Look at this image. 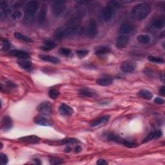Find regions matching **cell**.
I'll return each instance as SVG.
<instances>
[{
  "label": "cell",
  "mask_w": 165,
  "mask_h": 165,
  "mask_svg": "<svg viewBox=\"0 0 165 165\" xmlns=\"http://www.w3.org/2000/svg\"><path fill=\"white\" fill-rule=\"evenodd\" d=\"M83 29L80 27H70L67 28L60 27L54 32V37L57 40H61L77 35L81 34Z\"/></svg>",
  "instance_id": "obj_1"
},
{
  "label": "cell",
  "mask_w": 165,
  "mask_h": 165,
  "mask_svg": "<svg viewBox=\"0 0 165 165\" xmlns=\"http://www.w3.org/2000/svg\"><path fill=\"white\" fill-rule=\"evenodd\" d=\"M151 11V7L147 3H142L136 5L131 10V15L137 20L145 19Z\"/></svg>",
  "instance_id": "obj_2"
},
{
  "label": "cell",
  "mask_w": 165,
  "mask_h": 165,
  "mask_svg": "<svg viewBox=\"0 0 165 165\" xmlns=\"http://www.w3.org/2000/svg\"><path fill=\"white\" fill-rule=\"evenodd\" d=\"M39 5L36 1L29 2L25 6L24 22L27 25L32 24L34 21L35 14L38 9Z\"/></svg>",
  "instance_id": "obj_3"
},
{
  "label": "cell",
  "mask_w": 165,
  "mask_h": 165,
  "mask_svg": "<svg viewBox=\"0 0 165 165\" xmlns=\"http://www.w3.org/2000/svg\"><path fill=\"white\" fill-rule=\"evenodd\" d=\"M121 4L119 2L116 1H112L110 2L107 6L103 8L102 10L101 16L103 19L105 21H108L111 20L113 16L114 15L115 13L116 12L117 9H118L120 7Z\"/></svg>",
  "instance_id": "obj_4"
},
{
  "label": "cell",
  "mask_w": 165,
  "mask_h": 165,
  "mask_svg": "<svg viewBox=\"0 0 165 165\" xmlns=\"http://www.w3.org/2000/svg\"><path fill=\"white\" fill-rule=\"evenodd\" d=\"M106 139L108 141H111V142H116V143L119 144H122L127 147H137V144L135 143V142H131L127 140H125L123 139L122 137H121L119 136H117V134L114 133H108L106 134Z\"/></svg>",
  "instance_id": "obj_5"
},
{
  "label": "cell",
  "mask_w": 165,
  "mask_h": 165,
  "mask_svg": "<svg viewBox=\"0 0 165 165\" xmlns=\"http://www.w3.org/2000/svg\"><path fill=\"white\" fill-rule=\"evenodd\" d=\"M51 9L53 15L56 17H61L66 10V3L63 1L54 2L51 5Z\"/></svg>",
  "instance_id": "obj_6"
},
{
  "label": "cell",
  "mask_w": 165,
  "mask_h": 165,
  "mask_svg": "<svg viewBox=\"0 0 165 165\" xmlns=\"http://www.w3.org/2000/svg\"><path fill=\"white\" fill-rule=\"evenodd\" d=\"M97 25L96 21L94 19H91L89 20V23H87L86 28H85V32L86 34L88 37L89 38H94L97 34Z\"/></svg>",
  "instance_id": "obj_7"
},
{
  "label": "cell",
  "mask_w": 165,
  "mask_h": 165,
  "mask_svg": "<svg viewBox=\"0 0 165 165\" xmlns=\"http://www.w3.org/2000/svg\"><path fill=\"white\" fill-rule=\"evenodd\" d=\"M134 31V26L129 23V22L125 21L121 25L120 27V35L130 37Z\"/></svg>",
  "instance_id": "obj_8"
},
{
  "label": "cell",
  "mask_w": 165,
  "mask_h": 165,
  "mask_svg": "<svg viewBox=\"0 0 165 165\" xmlns=\"http://www.w3.org/2000/svg\"><path fill=\"white\" fill-rule=\"evenodd\" d=\"M38 111L43 115H50L52 113V105L49 101H44L38 106Z\"/></svg>",
  "instance_id": "obj_9"
},
{
  "label": "cell",
  "mask_w": 165,
  "mask_h": 165,
  "mask_svg": "<svg viewBox=\"0 0 165 165\" xmlns=\"http://www.w3.org/2000/svg\"><path fill=\"white\" fill-rule=\"evenodd\" d=\"M136 69V64L131 61H125L121 66V70L125 73H131L134 72Z\"/></svg>",
  "instance_id": "obj_10"
},
{
  "label": "cell",
  "mask_w": 165,
  "mask_h": 165,
  "mask_svg": "<svg viewBox=\"0 0 165 165\" xmlns=\"http://www.w3.org/2000/svg\"><path fill=\"white\" fill-rule=\"evenodd\" d=\"M59 112L61 115L64 116H70L74 112V110L72 107L64 103H63L59 106Z\"/></svg>",
  "instance_id": "obj_11"
},
{
  "label": "cell",
  "mask_w": 165,
  "mask_h": 165,
  "mask_svg": "<svg viewBox=\"0 0 165 165\" xmlns=\"http://www.w3.org/2000/svg\"><path fill=\"white\" fill-rule=\"evenodd\" d=\"M34 122L41 126H50L52 125V122L46 117L43 116H37L34 119Z\"/></svg>",
  "instance_id": "obj_12"
},
{
  "label": "cell",
  "mask_w": 165,
  "mask_h": 165,
  "mask_svg": "<svg viewBox=\"0 0 165 165\" xmlns=\"http://www.w3.org/2000/svg\"><path fill=\"white\" fill-rule=\"evenodd\" d=\"M47 14V7L45 5H43L41 8L40 10L39 11L37 16V20L39 24L41 25L45 21Z\"/></svg>",
  "instance_id": "obj_13"
},
{
  "label": "cell",
  "mask_w": 165,
  "mask_h": 165,
  "mask_svg": "<svg viewBox=\"0 0 165 165\" xmlns=\"http://www.w3.org/2000/svg\"><path fill=\"white\" fill-rule=\"evenodd\" d=\"M165 23V20L163 17H156L151 22V25L152 27L157 29H161L164 27Z\"/></svg>",
  "instance_id": "obj_14"
},
{
  "label": "cell",
  "mask_w": 165,
  "mask_h": 165,
  "mask_svg": "<svg viewBox=\"0 0 165 165\" xmlns=\"http://www.w3.org/2000/svg\"><path fill=\"white\" fill-rule=\"evenodd\" d=\"M18 63L19 67L23 69L29 71L32 70V64L31 61L28 59V58H24V59H19L18 61Z\"/></svg>",
  "instance_id": "obj_15"
},
{
  "label": "cell",
  "mask_w": 165,
  "mask_h": 165,
  "mask_svg": "<svg viewBox=\"0 0 165 165\" xmlns=\"http://www.w3.org/2000/svg\"><path fill=\"white\" fill-rule=\"evenodd\" d=\"M129 39L130 37L119 34L116 41V46L120 49L126 47L129 42Z\"/></svg>",
  "instance_id": "obj_16"
},
{
  "label": "cell",
  "mask_w": 165,
  "mask_h": 165,
  "mask_svg": "<svg viewBox=\"0 0 165 165\" xmlns=\"http://www.w3.org/2000/svg\"><path fill=\"white\" fill-rule=\"evenodd\" d=\"M10 55L14 57H17L19 59H24V58H29V54L23 50H11L9 52Z\"/></svg>",
  "instance_id": "obj_17"
},
{
  "label": "cell",
  "mask_w": 165,
  "mask_h": 165,
  "mask_svg": "<svg viewBox=\"0 0 165 165\" xmlns=\"http://www.w3.org/2000/svg\"><path fill=\"white\" fill-rule=\"evenodd\" d=\"M13 125V120L10 117L5 116L3 118L2 121V128L3 130L7 131L10 130L11 128H12Z\"/></svg>",
  "instance_id": "obj_18"
},
{
  "label": "cell",
  "mask_w": 165,
  "mask_h": 165,
  "mask_svg": "<svg viewBox=\"0 0 165 165\" xmlns=\"http://www.w3.org/2000/svg\"><path fill=\"white\" fill-rule=\"evenodd\" d=\"M109 119H110L109 116H104L100 117H99V118L94 120L93 121H92L90 123V125L91 126L95 127V126H99V125H102V124H105L108 121Z\"/></svg>",
  "instance_id": "obj_19"
},
{
  "label": "cell",
  "mask_w": 165,
  "mask_h": 165,
  "mask_svg": "<svg viewBox=\"0 0 165 165\" xmlns=\"http://www.w3.org/2000/svg\"><path fill=\"white\" fill-rule=\"evenodd\" d=\"M21 141H23L24 142H27V143L29 144H36L39 141L40 139L36 136H29L21 137L19 139Z\"/></svg>",
  "instance_id": "obj_20"
},
{
  "label": "cell",
  "mask_w": 165,
  "mask_h": 165,
  "mask_svg": "<svg viewBox=\"0 0 165 165\" xmlns=\"http://www.w3.org/2000/svg\"><path fill=\"white\" fill-rule=\"evenodd\" d=\"M39 58L43 61H48L52 63H54V64H57L59 63L60 62L59 59L56 57L54 56H49V55H45V54H41L39 55Z\"/></svg>",
  "instance_id": "obj_21"
},
{
  "label": "cell",
  "mask_w": 165,
  "mask_h": 165,
  "mask_svg": "<svg viewBox=\"0 0 165 165\" xmlns=\"http://www.w3.org/2000/svg\"><path fill=\"white\" fill-rule=\"evenodd\" d=\"M162 136V131L160 130H157V131H152L150 134H149L148 135V136L144 139V141H142V142H147L150 141H152L153 139H158L159 137H160Z\"/></svg>",
  "instance_id": "obj_22"
},
{
  "label": "cell",
  "mask_w": 165,
  "mask_h": 165,
  "mask_svg": "<svg viewBox=\"0 0 165 165\" xmlns=\"http://www.w3.org/2000/svg\"><path fill=\"white\" fill-rule=\"evenodd\" d=\"M56 43L53 42L51 40L47 39L44 41L43 42V45L41 47V49L45 51H48V50H51L54 49L55 47H56Z\"/></svg>",
  "instance_id": "obj_23"
},
{
  "label": "cell",
  "mask_w": 165,
  "mask_h": 165,
  "mask_svg": "<svg viewBox=\"0 0 165 165\" xmlns=\"http://www.w3.org/2000/svg\"><path fill=\"white\" fill-rule=\"evenodd\" d=\"M113 80L111 77H103V78L98 79L96 81V83L101 86H108L111 85L112 83Z\"/></svg>",
  "instance_id": "obj_24"
},
{
  "label": "cell",
  "mask_w": 165,
  "mask_h": 165,
  "mask_svg": "<svg viewBox=\"0 0 165 165\" xmlns=\"http://www.w3.org/2000/svg\"><path fill=\"white\" fill-rule=\"evenodd\" d=\"M80 94L85 97H94L96 95V92L89 88H82L80 90Z\"/></svg>",
  "instance_id": "obj_25"
},
{
  "label": "cell",
  "mask_w": 165,
  "mask_h": 165,
  "mask_svg": "<svg viewBox=\"0 0 165 165\" xmlns=\"http://www.w3.org/2000/svg\"><path fill=\"white\" fill-rule=\"evenodd\" d=\"M111 52V49L106 46L99 47L95 49V54L97 56H104V55Z\"/></svg>",
  "instance_id": "obj_26"
},
{
  "label": "cell",
  "mask_w": 165,
  "mask_h": 165,
  "mask_svg": "<svg viewBox=\"0 0 165 165\" xmlns=\"http://www.w3.org/2000/svg\"><path fill=\"white\" fill-rule=\"evenodd\" d=\"M137 40L139 43H140L141 44H143V45H147V44L149 43V42L150 41V38L147 34H139V36H137Z\"/></svg>",
  "instance_id": "obj_27"
},
{
  "label": "cell",
  "mask_w": 165,
  "mask_h": 165,
  "mask_svg": "<svg viewBox=\"0 0 165 165\" xmlns=\"http://www.w3.org/2000/svg\"><path fill=\"white\" fill-rule=\"evenodd\" d=\"M14 36L16 38H17L18 39H19V40H21L23 41H25V42H27V43H31L33 41V40L28 38V36L21 34V33H19V32H14Z\"/></svg>",
  "instance_id": "obj_28"
},
{
  "label": "cell",
  "mask_w": 165,
  "mask_h": 165,
  "mask_svg": "<svg viewBox=\"0 0 165 165\" xmlns=\"http://www.w3.org/2000/svg\"><path fill=\"white\" fill-rule=\"evenodd\" d=\"M139 95L147 100H150L153 97V94L151 92L147 90H141L139 92Z\"/></svg>",
  "instance_id": "obj_29"
},
{
  "label": "cell",
  "mask_w": 165,
  "mask_h": 165,
  "mask_svg": "<svg viewBox=\"0 0 165 165\" xmlns=\"http://www.w3.org/2000/svg\"><path fill=\"white\" fill-rule=\"evenodd\" d=\"M80 141L75 138H68V139H64L59 141V145H68V144H74V143H78Z\"/></svg>",
  "instance_id": "obj_30"
},
{
  "label": "cell",
  "mask_w": 165,
  "mask_h": 165,
  "mask_svg": "<svg viewBox=\"0 0 165 165\" xmlns=\"http://www.w3.org/2000/svg\"><path fill=\"white\" fill-rule=\"evenodd\" d=\"M49 95L52 100H56L59 95V92L56 89H51L49 92Z\"/></svg>",
  "instance_id": "obj_31"
},
{
  "label": "cell",
  "mask_w": 165,
  "mask_h": 165,
  "mask_svg": "<svg viewBox=\"0 0 165 165\" xmlns=\"http://www.w3.org/2000/svg\"><path fill=\"white\" fill-rule=\"evenodd\" d=\"M148 61L151 62L156 63H164V60L162 58H158L156 56H149L148 57Z\"/></svg>",
  "instance_id": "obj_32"
},
{
  "label": "cell",
  "mask_w": 165,
  "mask_h": 165,
  "mask_svg": "<svg viewBox=\"0 0 165 165\" xmlns=\"http://www.w3.org/2000/svg\"><path fill=\"white\" fill-rule=\"evenodd\" d=\"M89 51L86 50H80L76 51L77 56H78L80 58H85L86 56H87V55L89 54Z\"/></svg>",
  "instance_id": "obj_33"
},
{
  "label": "cell",
  "mask_w": 165,
  "mask_h": 165,
  "mask_svg": "<svg viewBox=\"0 0 165 165\" xmlns=\"http://www.w3.org/2000/svg\"><path fill=\"white\" fill-rule=\"evenodd\" d=\"M59 53L64 56H69L71 54V50L67 48H61L59 50Z\"/></svg>",
  "instance_id": "obj_34"
},
{
  "label": "cell",
  "mask_w": 165,
  "mask_h": 165,
  "mask_svg": "<svg viewBox=\"0 0 165 165\" xmlns=\"http://www.w3.org/2000/svg\"><path fill=\"white\" fill-rule=\"evenodd\" d=\"M10 47V43L7 39H3L2 40V50L6 51L8 50Z\"/></svg>",
  "instance_id": "obj_35"
},
{
  "label": "cell",
  "mask_w": 165,
  "mask_h": 165,
  "mask_svg": "<svg viewBox=\"0 0 165 165\" xmlns=\"http://www.w3.org/2000/svg\"><path fill=\"white\" fill-rule=\"evenodd\" d=\"M63 159L57 158V157H52L50 159V162L52 164H59L63 163Z\"/></svg>",
  "instance_id": "obj_36"
},
{
  "label": "cell",
  "mask_w": 165,
  "mask_h": 165,
  "mask_svg": "<svg viewBox=\"0 0 165 165\" xmlns=\"http://www.w3.org/2000/svg\"><path fill=\"white\" fill-rule=\"evenodd\" d=\"M0 161H1L2 164H6L8 162V157L5 154L1 153L0 155Z\"/></svg>",
  "instance_id": "obj_37"
},
{
  "label": "cell",
  "mask_w": 165,
  "mask_h": 165,
  "mask_svg": "<svg viewBox=\"0 0 165 165\" xmlns=\"http://www.w3.org/2000/svg\"><path fill=\"white\" fill-rule=\"evenodd\" d=\"M21 16V13L20 12H19V11H17V12H15L14 14H13L12 15V17L13 18V19H18V18H19Z\"/></svg>",
  "instance_id": "obj_38"
},
{
  "label": "cell",
  "mask_w": 165,
  "mask_h": 165,
  "mask_svg": "<svg viewBox=\"0 0 165 165\" xmlns=\"http://www.w3.org/2000/svg\"><path fill=\"white\" fill-rule=\"evenodd\" d=\"M154 102H156L157 104H164V101L162 100V98L160 97H156L154 100Z\"/></svg>",
  "instance_id": "obj_39"
},
{
  "label": "cell",
  "mask_w": 165,
  "mask_h": 165,
  "mask_svg": "<svg viewBox=\"0 0 165 165\" xmlns=\"http://www.w3.org/2000/svg\"><path fill=\"white\" fill-rule=\"evenodd\" d=\"M97 164H100V165H105V164H106V160L105 159H100L97 160V162H96Z\"/></svg>",
  "instance_id": "obj_40"
},
{
  "label": "cell",
  "mask_w": 165,
  "mask_h": 165,
  "mask_svg": "<svg viewBox=\"0 0 165 165\" xmlns=\"http://www.w3.org/2000/svg\"><path fill=\"white\" fill-rule=\"evenodd\" d=\"M159 92L160 94H161L162 95H164V93H165V91H164V86H162L160 89H159Z\"/></svg>",
  "instance_id": "obj_41"
},
{
  "label": "cell",
  "mask_w": 165,
  "mask_h": 165,
  "mask_svg": "<svg viewBox=\"0 0 165 165\" xmlns=\"http://www.w3.org/2000/svg\"><path fill=\"white\" fill-rule=\"evenodd\" d=\"M81 147H80V146H77L75 148V153H80L81 151Z\"/></svg>",
  "instance_id": "obj_42"
},
{
  "label": "cell",
  "mask_w": 165,
  "mask_h": 165,
  "mask_svg": "<svg viewBox=\"0 0 165 165\" xmlns=\"http://www.w3.org/2000/svg\"><path fill=\"white\" fill-rule=\"evenodd\" d=\"M7 85L10 87V88H14L16 86V85H15L14 83L13 82H8L7 83Z\"/></svg>",
  "instance_id": "obj_43"
},
{
  "label": "cell",
  "mask_w": 165,
  "mask_h": 165,
  "mask_svg": "<svg viewBox=\"0 0 165 165\" xmlns=\"http://www.w3.org/2000/svg\"><path fill=\"white\" fill-rule=\"evenodd\" d=\"M70 151H71V148H69V147L66 148H65V150H64V152H67V153L70 152Z\"/></svg>",
  "instance_id": "obj_44"
}]
</instances>
